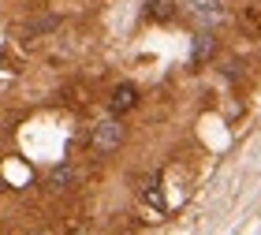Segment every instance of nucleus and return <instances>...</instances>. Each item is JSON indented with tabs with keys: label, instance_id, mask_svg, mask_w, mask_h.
<instances>
[{
	"label": "nucleus",
	"instance_id": "f03ea898",
	"mask_svg": "<svg viewBox=\"0 0 261 235\" xmlns=\"http://www.w3.org/2000/svg\"><path fill=\"white\" fill-rule=\"evenodd\" d=\"M198 22H220L224 19V0H179Z\"/></svg>",
	"mask_w": 261,
	"mask_h": 235
},
{
	"label": "nucleus",
	"instance_id": "f257e3e1",
	"mask_svg": "<svg viewBox=\"0 0 261 235\" xmlns=\"http://www.w3.org/2000/svg\"><path fill=\"white\" fill-rule=\"evenodd\" d=\"M120 142H123V127H120V120H105V123L93 127V149H97V153H112Z\"/></svg>",
	"mask_w": 261,
	"mask_h": 235
},
{
	"label": "nucleus",
	"instance_id": "20e7f679",
	"mask_svg": "<svg viewBox=\"0 0 261 235\" xmlns=\"http://www.w3.org/2000/svg\"><path fill=\"white\" fill-rule=\"evenodd\" d=\"M213 53V38L209 34H198V41H194V60H201V56H209Z\"/></svg>",
	"mask_w": 261,
	"mask_h": 235
},
{
	"label": "nucleus",
	"instance_id": "7ed1b4c3",
	"mask_svg": "<svg viewBox=\"0 0 261 235\" xmlns=\"http://www.w3.org/2000/svg\"><path fill=\"white\" fill-rule=\"evenodd\" d=\"M138 105V90L130 86V82H123V86H116L112 90V112L120 116V112H130Z\"/></svg>",
	"mask_w": 261,
	"mask_h": 235
},
{
	"label": "nucleus",
	"instance_id": "39448f33",
	"mask_svg": "<svg viewBox=\"0 0 261 235\" xmlns=\"http://www.w3.org/2000/svg\"><path fill=\"white\" fill-rule=\"evenodd\" d=\"M71 179H75V172H71V168H56V172L49 175V183H53V187H67Z\"/></svg>",
	"mask_w": 261,
	"mask_h": 235
}]
</instances>
